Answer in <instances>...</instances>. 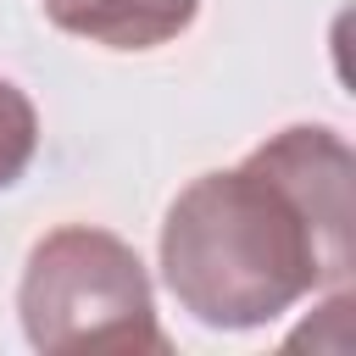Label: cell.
Here are the masks:
<instances>
[{
    "label": "cell",
    "mask_w": 356,
    "mask_h": 356,
    "mask_svg": "<svg viewBox=\"0 0 356 356\" xmlns=\"http://www.w3.org/2000/svg\"><path fill=\"white\" fill-rule=\"evenodd\" d=\"M39 6L61 33L106 50H156L178 39L200 11V0H39Z\"/></svg>",
    "instance_id": "3"
},
{
    "label": "cell",
    "mask_w": 356,
    "mask_h": 356,
    "mask_svg": "<svg viewBox=\"0 0 356 356\" xmlns=\"http://www.w3.org/2000/svg\"><path fill=\"white\" fill-rule=\"evenodd\" d=\"M17 317L33 350H167L139 250L111 228H50L22 267Z\"/></svg>",
    "instance_id": "2"
},
{
    "label": "cell",
    "mask_w": 356,
    "mask_h": 356,
    "mask_svg": "<svg viewBox=\"0 0 356 356\" xmlns=\"http://www.w3.org/2000/svg\"><path fill=\"white\" fill-rule=\"evenodd\" d=\"M33 150H39V111L11 78H0V189H11L28 172Z\"/></svg>",
    "instance_id": "4"
},
{
    "label": "cell",
    "mask_w": 356,
    "mask_h": 356,
    "mask_svg": "<svg viewBox=\"0 0 356 356\" xmlns=\"http://www.w3.org/2000/svg\"><path fill=\"white\" fill-rule=\"evenodd\" d=\"M356 273V156L334 128L295 122L239 167L200 172L161 217L172 300L222 334L267 328L312 289Z\"/></svg>",
    "instance_id": "1"
}]
</instances>
